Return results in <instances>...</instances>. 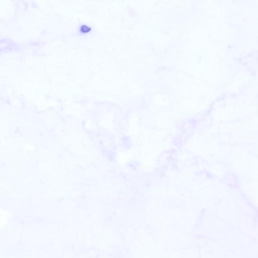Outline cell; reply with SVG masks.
I'll return each instance as SVG.
<instances>
[{
	"instance_id": "1",
	"label": "cell",
	"mask_w": 258,
	"mask_h": 258,
	"mask_svg": "<svg viewBox=\"0 0 258 258\" xmlns=\"http://www.w3.org/2000/svg\"><path fill=\"white\" fill-rule=\"evenodd\" d=\"M90 29V28L88 26L85 25H83L80 28V30L83 33L89 32Z\"/></svg>"
}]
</instances>
